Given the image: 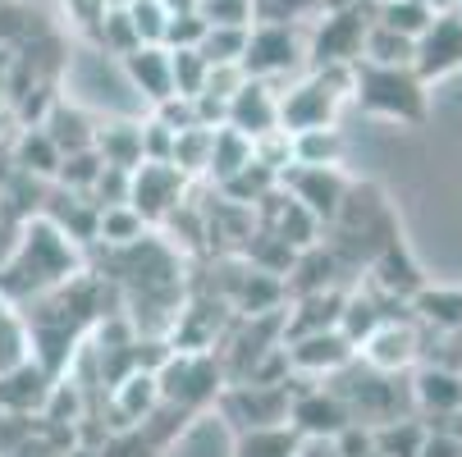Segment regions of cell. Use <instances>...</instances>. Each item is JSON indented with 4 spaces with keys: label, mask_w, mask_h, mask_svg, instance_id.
I'll use <instances>...</instances> for the list:
<instances>
[{
    "label": "cell",
    "mask_w": 462,
    "mask_h": 457,
    "mask_svg": "<svg viewBox=\"0 0 462 457\" xmlns=\"http://www.w3.org/2000/svg\"><path fill=\"white\" fill-rule=\"evenodd\" d=\"M110 407H115V416H124L119 425H134V421L152 416L161 407V379H156V370H128V375H119L110 384Z\"/></svg>",
    "instance_id": "15"
},
{
    "label": "cell",
    "mask_w": 462,
    "mask_h": 457,
    "mask_svg": "<svg viewBox=\"0 0 462 457\" xmlns=\"http://www.w3.org/2000/svg\"><path fill=\"white\" fill-rule=\"evenodd\" d=\"M353 96L362 110L399 123H421L426 119V83L412 69H389V64H353Z\"/></svg>",
    "instance_id": "1"
},
{
    "label": "cell",
    "mask_w": 462,
    "mask_h": 457,
    "mask_svg": "<svg viewBox=\"0 0 462 457\" xmlns=\"http://www.w3.org/2000/svg\"><path fill=\"white\" fill-rule=\"evenodd\" d=\"M307 64V41L298 28L289 23H252L247 28V46H243V59L238 69L256 83H275L280 74H293Z\"/></svg>",
    "instance_id": "3"
},
{
    "label": "cell",
    "mask_w": 462,
    "mask_h": 457,
    "mask_svg": "<svg viewBox=\"0 0 462 457\" xmlns=\"http://www.w3.org/2000/svg\"><path fill=\"white\" fill-rule=\"evenodd\" d=\"M156 123H165L170 133H188V128H197V105L192 96H165L156 105Z\"/></svg>",
    "instance_id": "37"
},
{
    "label": "cell",
    "mask_w": 462,
    "mask_h": 457,
    "mask_svg": "<svg viewBox=\"0 0 462 457\" xmlns=\"http://www.w3.org/2000/svg\"><path fill=\"white\" fill-rule=\"evenodd\" d=\"M170 156H174V133L165 123L147 119L143 123V160H170Z\"/></svg>",
    "instance_id": "38"
},
{
    "label": "cell",
    "mask_w": 462,
    "mask_h": 457,
    "mask_svg": "<svg viewBox=\"0 0 462 457\" xmlns=\"http://www.w3.org/2000/svg\"><path fill=\"white\" fill-rule=\"evenodd\" d=\"M293 457H344L335 439H302L298 434V452Z\"/></svg>",
    "instance_id": "40"
},
{
    "label": "cell",
    "mask_w": 462,
    "mask_h": 457,
    "mask_svg": "<svg viewBox=\"0 0 462 457\" xmlns=\"http://www.w3.org/2000/svg\"><path fill=\"white\" fill-rule=\"evenodd\" d=\"M453 69H462V14L457 10L435 14V23L417 37V50H412V74L421 83L448 78Z\"/></svg>",
    "instance_id": "9"
},
{
    "label": "cell",
    "mask_w": 462,
    "mask_h": 457,
    "mask_svg": "<svg viewBox=\"0 0 462 457\" xmlns=\"http://www.w3.org/2000/svg\"><path fill=\"white\" fill-rule=\"evenodd\" d=\"M156 5H161L165 14H192V10H197V0H156Z\"/></svg>",
    "instance_id": "42"
},
{
    "label": "cell",
    "mask_w": 462,
    "mask_h": 457,
    "mask_svg": "<svg viewBox=\"0 0 462 457\" xmlns=\"http://www.w3.org/2000/svg\"><path fill=\"white\" fill-rule=\"evenodd\" d=\"M92 151L101 156V165L110 169H124L134 174L143 165V123H101L97 138H92Z\"/></svg>",
    "instance_id": "17"
},
{
    "label": "cell",
    "mask_w": 462,
    "mask_h": 457,
    "mask_svg": "<svg viewBox=\"0 0 462 457\" xmlns=\"http://www.w3.org/2000/svg\"><path fill=\"white\" fill-rule=\"evenodd\" d=\"M426 425H430V430H444V434H453V439L462 443V403H457L448 416H439V421H426Z\"/></svg>",
    "instance_id": "41"
},
{
    "label": "cell",
    "mask_w": 462,
    "mask_h": 457,
    "mask_svg": "<svg viewBox=\"0 0 462 457\" xmlns=\"http://www.w3.org/2000/svg\"><path fill=\"white\" fill-rule=\"evenodd\" d=\"M417 457H462V443L444 430H430L426 425V439H421V452Z\"/></svg>",
    "instance_id": "39"
},
{
    "label": "cell",
    "mask_w": 462,
    "mask_h": 457,
    "mask_svg": "<svg viewBox=\"0 0 462 457\" xmlns=\"http://www.w3.org/2000/svg\"><path fill=\"white\" fill-rule=\"evenodd\" d=\"M97 238L106 247H134L138 238H147V220L134 206H106L97 220Z\"/></svg>",
    "instance_id": "26"
},
{
    "label": "cell",
    "mask_w": 462,
    "mask_h": 457,
    "mask_svg": "<svg viewBox=\"0 0 462 457\" xmlns=\"http://www.w3.org/2000/svg\"><path fill=\"white\" fill-rule=\"evenodd\" d=\"M408 394H412V407L426 421H439L462 403V375L448 370V366H421L408 384Z\"/></svg>",
    "instance_id": "14"
},
{
    "label": "cell",
    "mask_w": 462,
    "mask_h": 457,
    "mask_svg": "<svg viewBox=\"0 0 462 457\" xmlns=\"http://www.w3.org/2000/svg\"><path fill=\"white\" fill-rule=\"evenodd\" d=\"M421 5H426V10H435V14H448V10L457 5V0H421Z\"/></svg>",
    "instance_id": "43"
},
{
    "label": "cell",
    "mask_w": 462,
    "mask_h": 457,
    "mask_svg": "<svg viewBox=\"0 0 462 457\" xmlns=\"http://www.w3.org/2000/svg\"><path fill=\"white\" fill-rule=\"evenodd\" d=\"M412 302L421 306L426 324H439V330H457L462 324V293L457 288H417Z\"/></svg>",
    "instance_id": "27"
},
{
    "label": "cell",
    "mask_w": 462,
    "mask_h": 457,
    "mask_svg": "<svg viewBox=\"0 0 462 457\" xmlns=\"http://www.w3.org/2000/svg\"><path fill=\"white\" fill-rule=\"evenodd\" d=\"M124 74L134 83L152 105H161L165 96H174V83H170V50L165 46H138L124 55Z\"/></svg>",
    "instance_id": "16"
},
{
    "label": "cell",
    "mask_w": 462,
    "mask_h": 457,
    "mask_svg": "<svg viewBox=\"0 0 462 457\" xmlns=\"http://www.w3.org/2000/svg\"><path fill=\"white\" fill-rule=\"evenodd\" d=\"M128 19H134V32H138V46H161V37H165V23H170V14L156 5V0H134L128 5Z\"/></svg>",
    "instance_id": "34"
},
{
    "label": "cell",
    "mask_w": 462,
    "mask_h": 457,
    "mask_svg": "<svg viewBox=\"0 0 462 457\" xmlns=\"http://www.w3.org/2000/svg\"><path fill=\"white\" fill-rule=\"evenodd\" d=\"M421 439H426V421L399 416V421H384L371 430V452L375 457H417Z\"/></svg>",
    "instance_id": "20"
},
{
    "label": "cell",
    "mask_w": 462,
    "mask_h": 457,
    "mask_svg": "<svg viewBox=\"0 0 462 457\" xmlns=\"http://www.w3.org/2000/svg\"><path fill=\"white\" fill-rule=\"evenodd\" d=\"M280 187L316 224H329L339 215L344 197H348V183H344V174L335 165H284L280 169Z\"/></svg>",
    "instance_id": "6"
},
{
    "label": "cell",
    "mask_w": 462,
    "mask_h": 457,
    "mask_svg": "<svg viewBox=\"0 0 462 457\" xmlns=\"http://www.w3.org/2000/svg\"><path fill=\"white\" fill-rule=\"evenodd\" d=\"M101 41L124 59L128 50H138V32H134V19L128 10H101Z\"/></svg>",
    "instance_id": "35"
},
{
    "label": "cell",
    "mask_w": 462,
    "mask_h": 457,
    "mask_svg": "<svg viewBox=\"0 0 462 457\" xmlns=\"http://www.w3.org/2000/svg\"><path fill=\"white\" fill-rule=\"evenodd\" d=\"M60 147L42 133V128H23V138H19V169L23 174H55L60 169Z\"/></svg>",
    "instance_id": "29"
},
{
    "label": "cell",
    "mask_w": 462,
    "mask_h": 457,
    "mask_svg": "<svg viewBox=\"0 0 462 457\" xmlns=\"http://www.w3.org/2000/svg\"><path fill=\"white\" fill-rule=\"evenodd\" d=\"M192 14L207 28H252V0H197Z\"/></svg>",
    "instance_id": "33"
},
{
    "label": "cell",
    "mask_w": 462,
    "mask_h": 457,
    "mask_svg": "<svg viewBox=\"0 0 462 457\" xmlns=\"http://www.w3.org/2000/svg\"><path fill=\"white\" fill-rule=\"evenodd\" d=\"M32 361V339H28V320L19 311V302L0 297V375Z\"/></svg>",
    "instance_id": "19"
},
{
    "label": "cell",
    "mask_w": 462,
    "mask_h": 457,
    "mask_svg": "<svg viewBox=\"0 0 462 457\" xmlns=\"http://www.w3.org/2000/svg\"><path fill=\"white\" fill-rule=\"evenodd\" d=\"M202 37H207V23L197 19V14H170L161 46L165 50H197V46H202Z\"/></svg>",
    "instance_id": "36"
},
{
    "label": "cell",
    "mask_w": 462,
    "mask_h": 457,
    "mask_svg": "<svg viewBox=\"0 0 462 457\" xmlns=\"http://www.w3.org/2000/svg\"><path fill=\"white\" fill-rule=\"evenodd\" d=\"M366 28H371V19L362 14V5L325 10L320 28L307 41V64H311V69H353V64L362 59Z\"/></svg>",
    "instance_id": "4"
},
{
    "label": "cell",
    "mask_w": 462,
    "mask_h": 457,
    "mask_svg": "<svg viewBox=\"0 0 462 457\" xmlns=\"http://www.w3.org/2000/svg\"><path fill=\"white\" fill-rule=\"evenodd\" d=\"M101 169H106L101 156L88 147V151H69V156H64L60 169H55V178L69 187V192H83V197H92V183L101 178Z\"/></svg>",
    "instance_id": "30"
},
{
    "label": "cell",
    "mask_w": 462,
    "mask_h": 457,
    "mask_svg": "<svg viewBox=\"0 0 462 457\" xmlns=\"http://www.w3.org/2000/svg\"><path fill=\"white\" fill-rule=\"evenodd\" d=\"M453 10H457V14H462V0H457V5H453Z\"/></svg>",
    "instance_id": "44"
},
{
    "label": "cell",
    "mask_w": 462,
    "mask_h": 457,
    "mask_svg": "<svg viewBox=\"0 0 462 457\" xmlns=\"http://www.w3.org/2000/svg\"><path fill=\"white\" fill-rule=\"evenodd\" d=\"M329 10V0H252V23H289L298 28L302 19H316Z\"/></svg>",
    "instance_id": "28"
},
{
    "label": "cell",
    "mask_w": 462,
    "mask_h": 457,
    "mask_svg": "<svg viewBox=\"0 0 462 457\" xmlns=\"http://www.w3.org/2000/svg\"><path fill=\"white\" fill-rule=\"evenodd\" d=\"M289 403H293L289 384H234L225 394V416L238 430H275L289 425Z\"/></svg>",
    "instance_id": "8"
},
{
    "label": "cell",
    "mask_w": 462,
    "mask_h": 457,
    "mask_svg": "<svg viewBox=\"0 0 462 457\" xmlns=\"http://www.w3.org/2000/svg\"><path fill=\"white\" fill-rule=\"evenodd\" d=\"M357 352H362V366H371L380 375H399L417 361V330L412 324H399V320H380L357 343Z\"/></svg>",
    "instance_id": "12"
},
{
    "label": "cell",
    "mask_w": 462,
    "mask_h": 457,
    "mask_svg": "<svg viewBox=\"0 0 462 457\" xmlns=\"http://www.w3.org/2000/svg\"><path fill=\"white\" fill-rule=\"evenodd\" d=\"M156 379H161V403L192 412L220 394V361L207 352H170Z\"/></svg>",
    "instance_id": "5"
},
{
    "label": "cell",
    "mask_w": 462,
    "mask_h": 457,
    "mask_svg": "<svg viewBox=\"0 0 462 457\" xmlns=\"http://www.w3.org/2000/svg\"><path fill=\"white\" fill-rule=\"evenodd\" d=\"M284 352H289V370H302V375H335V370H344L357 357V348L339 330H320V334L289 339Z\"/></svg>",
    "instance_id": "13"
},
{
    "label": "cell",
    "mask_w": 462,
    "mask_h": 457,
    "mask_svg": "<svg viewBox=\"0 0 462 457\" xmlns=\"http://www.w3.org/2000/svg\"><path fill=\"white\" fill-rule=\"evenodd\" d=\"M375 23L389 28V32H399V37H408V41H417L435 23V10H426L421 0H380V5H375Z\"/></svg>",
    "instance_id": "22"
},
{
    "label": "cell",
    "mask_w": 462,
    "mask_h": 457,
    "mask_svg": "<svg viewBox=\"0 0 462 457\" xmlns=\"http://www.w3.org/2000/svg\"><path fill=\"white\" fill-rule=\"evenodd\" d=\"M412 50L417 41L399 37V32H389L371 19L366 37H362V64H389V69H412Z\"/></svg>",
    "instance_id": "21"
},
{
    "label": "cell",
    "mask_w": 462,
    "mask_h": 457,
    "mask_svg": "<svg viewBox=\"0 0 462 457\" xmlns=\"http://www.w3.org/2000/svg\"><path fill=\"white\" fill-rule=\"evenodd\" d=\"M243 46H247V28H207L197 55H202L211 69H216V64H238L243 59Z\"/></svg>",
    "instance_id": "31"
},
{
    "label": "cell",
    "mask_w": 462,
    "mask_h": 457,
    "mask_svg": "<svg viewBox=\"0 0 462 457\" xmlns=\"http://www.w3.org/2000/svg\"><path fill=\"white\" fill-rule=\"evenodd\" d=\"M344 156V138L335 128H307L293 133V165H339Z\"/></svg>",
    "instance_id": "25"
},
{
    "label": "cell",
    "mask_w": 462,
    "mask_h": 457,
    "mask_svg": "<svg viewBox=\"0 0 462 457\" xmlns=\"http://www.w3.org/2000/svg\"><path fill=\"white\" fill-rule=\"evenodd\" d=\"M37 128H42V133L60 147V156H69V151H88V147H92V138H97V128L88 123V114H83V110H74V105H55V110H51V119H42Z\"/></svg>",
    "instance_id": "18"
},
{
    "label": "cell",
    "mask_w": 462,
    "mask_h": 457,
    "mask_svg": "<svg viewBox=\"0 0 462 457\" xmlns=\"http://www.w3.org/2000/svg\"><path fill=\"white\" fill-rule=\"evenodd\" d=\"M298 452V430L275 425V430H243L234 457H293Z\"/></svg>",
    "instance_id": "24"
},
{
    "label": "cell",
    "mask_w": 462,
    "mask_h": 457,
    "mask_svg": "<svg viewBox=\"0 0 462 457\" xmlns=\"http://www.w3.org/2000/svg\"><path fill=\"white\" fill-rule=\"evenodd\" d=\"M353 92V69H311L280 96V128L307 133V128H335L339 101Z\"/></svg>",
    "instance_id": "2"
},
{
    "label": "cell",
    "mask_w": 462,
    "mask_h": 457,
    "mask_svg": "<svg viewBox=\"0 0 462 457\" xmlns=\"http://www.w3.org/2000/svg\"><path fill=\"white\" fill-rule=\"evenodd\" d=\"M289 425L302 439H335L339 430L353 425V416L329 388H302V394H293V403H289Z\"/></svg>",
    "instance_id": "11"
},
{
    "label": "cell",
    "mask_w": 462,
    "mask_h": 457,
    "mask_svg": "<svg viewBox=\"0 0 462 457\" xmlns=\"http://www.w3.org/2000/svg\"><path fill=\"white\" fill-rule=\"evenodd\" d=\"M225 128H238L243 138H266L280 128V92L271 83H256L247 78L234 96H229V114H225Z\"/></svg>",
    "instance_id": "10"
},
{
    "label": "cell",
    "mask_w": 462,
    "mask_h": 457,
    "mask_svg": "<svg viewBox=\"0 0 462 457\" xmlns=\"http://www.w3.org/2000/svg\"><path fill=\"white\" fill-rule=\"evenodd\" d=\"M247 160H252V138H243L238 128H216V133H211V156H207V174L216 183H225Z\"/></svg>",
    "instance_id": "23"
},
{
    "label": "cell",
    "mask_w": 462,
    "mask_h": 457,
    "mask_svg": "<svg viewBox=\"0 0 462 457\" xmlns=\"http://www.w3.org/2000/svg\"><path fill=\"white\" fill-rule=\"evenodd\" d=\"M207 69L211 64L197 55V50H170V83H174V96H197L207 87Z\"/></svg>",
    "instance_id": "32"
},
{
    "label": "cell",
    "mask_w": 462,
    "mask_h": 457,
    "mask_svg": "<svg viewBox=\"0 0 462 457\" xmlns=\"http://www.w3.org/2000/svg\"><path fill=\"white\" fill-rule=\"evenodd\" d=\"M183 187H188V174L179 165H170V160H143L134 174H128V206H134L147 224L170 220L183 206Z\"/></svg>",
    "instance_id": "7"
}]
</instances>
